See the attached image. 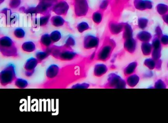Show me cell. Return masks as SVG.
<instances>
[{
    "label": "cell",
    "mask_w": 168,
    "mask_h": 123,
    "mask_svg": "<svg viewBox=\"0 0 168 123\" xmlns=\"http://www.w3.org/2000/svg\"><path fill=\"white\" fill-rule=\"evenodd\" d=\"M0 76L1 83L4 86L11 84L13 81H16V78L15 66L13 64H8L2 71Z\"/></svg>",
    "instance_id": "7a4b0ae2"
},
{
    "label": "cell",
    "mask_w": 168,
    "mask_h": 123,
    "mask_svg": "<svg viewBox=\"0 0 168 123\" xmlns=\"http://www.w3.org/2000/svg\"><path fill=\"white\" fill-rule=\"evenodd\" d=\"M92 19L94 22L96 23H99L100 22L102 19L101 14L99 12H96L93 13V16H92Z\"/></svg>",
    "instance_id": "e0dca14e"
},
{
    "label": "cell",
    "mask_w": 168,
    "mask_h": 123,
    "mask_svg": "<svg viewBox=\"0 0 168 123\" xmlns=\"http://www.w3.org/2000/svg\"><path fill=\"white\" fill-rule=\"evenodd\" d=\"M39 63V62L37 58L31 57L28 59L25 63V66H24V68L26 70L25 75L27 77H30L32 76L33 74L34 73L35 68Z\"/></svg>",
    "instance_id": "277c9868"
},
{
    "label": "cell",
    "mask_w": 168,
    "mask_h": 123,
    "mask_svg": "<svg viewBox=\"0 0 168 123\" xmlns=\"http://www.w3.org/2000/svg\"><path fill=\"white\" fill-rule=\"evenodd\" d=\"M50 36L53 43L59 41L61 39V37H62L61 33L58 31L52 32L50 34Z\"/></svg>",
    "instance_id": "7c38bea8"
},
{
    "label": "cell",
    "mask_w": 168,
    "mask_h": 123,
    "mask_svg": "<svg viewBox=\"0 0 168 123\" xmlns=\"http://www.w3.org/2000/svg\"><path fill=\"white\" fill-rule=\"evenodd\" d=\"M49 34H44L42 36L40 40V44L43 50H48L51 47L52 44Z\"/></svg>",
    "instance_id": "ba28073f"
},
{
    "label": "cell",
    "mask_w": 168,
    "mask_h": 123,
    "mask_svg": "<svg viewBox=\"0 0 168 123\" xmlns=\"http://www.w3.org/2000/svg\"><path fill=\"white\" fill-rule=\"evenodd\" d=\"M51 22L54 26L56 27L62 26L64 24L65 21L62 17L59 15L54 16L51 18Z\"/></svg>",
    "instance_id": "30bf717a"
},
{
    "label": "cell",
    "mask_w": 168,
    "mask_h": 123,
    "mask_svg": "<svg viewBox=\"0 0 168 123\" xmlns=\"http://www.w3.org/2000/svg\"><path fill=\"white\" fill-rule=\"evenodd\" d=\"M14 35L17 38H24L25 36V32L24 30H23L21 28H17L14 31Z\"/></svg>",
    "instance_id": "9a60e30c"
},
{
    "label": "cell",
    "mask_w": 168,
    "mask_h": 123,
    "mask_svg": "<svg viewBox=\"0 0 168 123\" xmlns=\"http://www.w3.org/2000/svg\"><path fill=\"white\" fill-rule=\"evenodd\" d=\"M1 52L7 57H16L17 51L13 41L8 36L2 37L0 40Z\"/></svg>",
    "instance_id": "6da1fadb"
},
{
    "label": "cell",
    "mask_w": 168,
    "mask_h": 123,
    "mask_svg": "<svg viewBox=\"0 0 168 123\" xmlns=\"http://www.w3.org/2000/svg\"><path fill=\"white\" fill-rule=\"evenodd\" d=\"M98 39L93 35L88 34L85 36L84 40V46L85 49L89 50L97 46Z\"/></svg>",
    "instance_id": "5b68a950"
},
{
    "label": "cell",
    "mask_w": 168,
    "mask_h": 123,
    "mask_svg": "<svg viewBox=\"0 0 168 123\" xmlns=\"http://www.w3.org/2000/svg\"><path fill=\"white\" fill-rule=\"evenodd\" d=\"M20 0H11L10 6L12 8H16L20 5Z\"/></svg>",
    "instance_id": "d6986e66"
},
{
    "label": "cell",
    "mask_w": 168,
    "mask_h": 123,
    "mask_svg": "<svg viewBox=\"0 0 168 123\" xmlns=\"http://www.w3.org/2000/svg\"><path fill=\"white\" fill-rule=\"evenodd\" d=\"M89 84L88 83H79L76 85H74L73 88H86L89 87Z\"/></svg>",
    "instance_id": "ffe728a7"
},
{
    "label": "cell",
    "mask_w": 168,
    "mask_h": 123,
    "mask_svg": "<svg viewBox=\"0 0 168 123\" xmlns=\"http://www.w3.org/2000/svg\"><path fill=\"white\" fill-rule=\"evenodd\" d=\"M50 15H47L43 17H42L39 19V25L40 26H45L49 20Z\"/></svg>",
    "instance_id": "ac0fdd59"
},
{
    "label": "cell",
    "mask_w": 168,
    "mask_h": 123,
    "mask_svg": "<svg viewBox=\"0 0 168 123\" xmlns=\"http://www.w3.org/2000/svg\"><path fill=\"white\" fill-rule=\"evenodd\" d=\"M88 6L86 0H75V11L78 16L86 15L88 11Z\"/></svg>",
    "instance_id": "3957f363"
},
{
    "label": "cell",
    "mask_w": 168,
    "mask_h": 123,
    "mask_svg": "<svg viewBox=\"0 0 168 123\" xmlns=\"http://www.w3.org/2000/svg\"><path fill=\"white\" fill-rule=\"evenodd\" d=\"M59 67L56 64H52L47 69L46 76L48 79H53L59 75Z\"/></svg>",
    "instance_id": "52a82bcc"
},
{
    "label": "cell",
    "mask_w": 168,
    "mask_h": 123,
    "mask_svg": "<svg viewBox=\"0 0 168 123\" xmlns=\"http://www.w3.org/2000/svg\"><path fill=\"white\" fill-rule=\"evenodd\" d=\"M22 49L25 52H32L36 49V45L33 42H26L22 45Z\"/></svg>",
    "instance_id": "9c48e42d"
},
{
    "label": "cell",
    "mask_w": 168,
    "mask_h": 123,
    "mask_svg": "<svg viewBox=\"0 0 168 123\" xmlns=\"http://www.w3.org/2000/svg\"><path fill=\"white\" fill-rule=\"evenodd\" d=\"M75 43V40L74 38H73V37L70 36L67 38L65 46L67 47L71 48L72 47L74 46Z\"/></svg>",
    "instance_id": "2e32d148"
},
{
    "label": "cell",
    "mask_w": 168,
    "mask_h": 123,
    "mask_svg": "<svg viewBox=\"0 0 168 123\" xmlns=\"http://www.w3.org/2000/svg\"><path fill=\"white\" fill-rule=\"evenodd\" d=\"M89 28V26L87 23L85 22L80 23L79 24H78L77 26V29L79 32L80 33H82L84 31L88 30Z\"/></svg>",
    "instance_id": "5bb4252c"
},
{
    "label": "cell",
    "mask_w": 168,
    "mask_h": 123,
    "mask_svg": "<svg viewBox=\"0 0 168 123\" xmlns=\"http://www.w3.org/2000/svg\"><path fill=\"white\" fill-rule=\"evenodd\" d=\"M50 55V52L49 50H43V51L37 52L36 54V57L37 59L38 60L39 62L43 61L44 59L47 58L48 56Z\"/></svg>",
    "instance_id": "8fae6325"
},
{
    "label": "cell",
    "mask_w": 168,
    "mask_h": 123,
    "mask_svg": "<svg viewBox=\"0 0 168 123\" xmlns=\"http://www.w3.org/2000/svg\"><path fill=\"white\" fill-rule=\"evenodd\" d=\"M40 1H45V2H47V1H49V0H40Z\"/></svg>",
    "instance_id": "44dd1931"
},
{
    "label": "cell",
    "mask_w": 168,
    "mask_h": 123,
    "mask_svg": "<svg viewBox=\"0 0 168 123\" xmlns=\"http://www.w3.org/2000/svg\"><path fill=\"white\" fill-rule=\"evenodd\" d=\"M15 81L16 86L19 88H25L28 85V83L26 79L19 78L16 79Z\"/></svg>",
    "instance_id": "4fadbf2b"
},
{
    "label": "cell",
    "mask_w": 168,
    "mask_h": 123,
    "mask_svg": "<svg viewBox=\"0 0 168 123\" xmlns=\"http://www.w3.org/2000/svg\"><path fill=\"white\" fill-rule=\"evenodd\" d=\"M69 6L67 2L61 1L55 5L53 8L54 12L59 15H64L68 12Z\"/></svg>",
    "instance_id": "8992f818"
}]
</instances>
